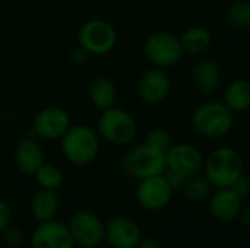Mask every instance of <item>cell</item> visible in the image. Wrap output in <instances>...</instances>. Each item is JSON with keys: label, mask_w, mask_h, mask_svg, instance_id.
Returning <instances> with one entry per match:
<instances>
[{"label": "cell", "mask_w": 250, "mask_h": 248, "mask_svg": "<svg viewBox=\"0 0 250 248\" xmlns=\"http://www.w3.org/2000/svg\"><path fill=\"white\" fill-rule=\"evenodd\" d=\"M208 200L211 216L223 224H230L236 221L243 209V199L231 187L215 189Z\"/></svg>", "instance_id": "5bb4252c"}, {"label": "cell", "mask_w": 250, "mask_h": 248, "mask_svg": "<svg viewBox=\"0 0 250 248\" xmlns=\"http://www.w3.org/2000/svg\"><path fill=\"white\" fill-rule=\"evenodd\" d=\"M35 181L40 189L45 190H57L63 184V172L62 170L50 162H44L41 168L35 172Z\"/></svg>", "instance_id": "603a6c76"}, {"label": "cell", "mask_w": 250, "mask_h": 248, "mask_svg": "<svg viewBox=\"0 0 250 248\" xmlns=\"http://www.w3.org/2000/svg\"><path fill=\"white\" fill-rule=\"evenodd\" d=\"M100 134L86 124H72L60 139L62 153L75 167L92 164L100 153Z\"/></svg>", "instance_id": "3957f363"}, {"label": "cell", "mask_w": 250, "mask_h": 248, "mask_svg": "<svg viewBox=\"0 0 250 248\" xmlns=\"http://www.w3.org/2000/svg\"><path fill=\"white\" fill-rule=\"evenodd\" d=\"M202 172L214 189H226L245 174V162L234 148L218 146L205 156Z\"/></svg>", "instance_id": "7a4b0ae2"}, {"label": "cell", "mask_w": 250, "mask_h": 248, "mask_svg": "<svg viewBox=\"0 0 250 248\" xmlns=\"http://www.w3.org/2000/svg\"><path fill=\"white\" fill-rule=\"evenodd\" d=\"M164 175H166V178H167V181L170 183V186L173 187V190L176 191V190H179V189H183V186H185V183H186V180L188 178H185V177H182L180 174H176V172H173V171H164Z\"/></svg>", "instance_id": "f1b7e54d"}, {"label": "cell", "mask_w": 250, "mask_h": 248, "mask_svg": "<svg viewBox=\"0 0 250 248\" xmlns=\"http://www.w3.org/2000/svg\"><path fill=\"white\" fill-rule=\"evenodd\" d=\"M13 161L16 168L25 175H35V172L45 162V155L42 146L32 137L22 139L13 153Z\"/></svg>", "instance_id": "2e32d148"}, {"label": "cell", "mask_w": 250, "mask_h": 248, "mask_svg": "<svg viewBox=\"0 0 250 248\" xmlns=\"http://www.w3.org/2000/svg\"><path fill=\"white\" fill-rule=\"evenodd\" d=\"M205 156L192 143H173L166 152V170L180 174L185 178L202 172Z\"/></svg>", "instance_id": "30bf717a"}, {"label": "cell", "mask_w": 250, "mask_h": 248, "mask_svg": "<svg viewBox=\"0 0 250 248\" xmlns=\"http://www.w3.org/2000/svg\"><path fill=\"white\" fill-rule=\"evenodd\" d=\"M223 101L234 114L249 111L250 80H248V79H234L233 82H230L224 91Z\"/></svg>", "instance_id": "ffe728a7"}, {"label": "cell", "mask_w": 250, "mask_h": 248, "mask_svg": "<svg viewBox=\"0 0 250 248\" xmlns=\"http://www.w3.org/2000/svg\"><path fill=\"white\" fill-rule=\"evenodd\" d=\"M173 194L174 190L164 174L139 180L135 193L139 206L149 212H158L167 208L173 199Z\"/></svg>", "instance_id": "9c48e42d"}, {"label": "cell", "mask_w": 250, "mask_h": 248, "mask_svg": "<svg viewBox=\"0 0 250 248\" xmlns=\"http://www.w3.org/2000/svg\"><path fill=\"white\" fill-rule=\"evenodd\" d=\"M67 227L78 247L98 248L105 241V224L91 210H78L73 213Z\"/></svg>", "instance_id": "ba28073f"}, {"label": "cell", "mask_w": 250, "mask_h": 248, "mask_svg": "<svg viewBox=\"0 0 250 248\" xmlns=\"http://www.w3.org/2000/svg\"><path fill=\"white\" fill-rule=\"evenodd\" d=\"M136 248H163L161 243L154 237H142Z\"/></svg>", "instance_id": "4dcf8cb0"}, {"label": "cell", "mask_w": 250, "mask_h": 248, "mask_svg": "<svg viewBox=\"0 0 250 248\" xmlns=\"http://www.w3.org/2000/svg\"><path fill=\"white\" fill-rule=\"evenodd\" d=\"M72 126L69 113L60 107H44L32 118V132L44 140H57Z\"/></svg>", "instance_id": "7c38bea8"}, {"label": "cell", "mask_w": 250, "mask_h": 248, "mask_svg": "<svg viewBox=\"0 0 250 248\" xmlns=\"http://www.w3.org/2000/svg\"><path fill=\"white\" fill-rule=\"evenodd\" d=\"M1 235H3L4 244L10 248L21 247L25 241V234L22 232V229L16 225H12V224L1 232Z\"/></svg>", "instance_id": "484cf974"}, {"label": "cell", "mask_w": 250, "mask_h": 248, "mask_svg": "<svg viewBox=\"0 0 250 248\" xmlns=\"http://www.w3.org/2000/svg\"><path fill=\"white\" fill-rule=\"evenodd\" d=\"M249 155H250V146H249Z\"/></svg>", "instance_id": "d6a6232c"}, {"label": "cell", "mask_w": 250, "mask_h": 248, "mask_svg": "<svg viewBox=\"0 0 250 248\" xmlns=\"http://www.w3.org/2000/svg\"><path fill=\"white\" fill-rule=\"evenodd\" d=\"M234 113L224 101H205L199 104L190 117L193 130L205 139H223L234 127Z\"/></svg>", "instance_id": "6da1fadb"}, {"label": "cell", "mask_w": 250, "mask_h": 248, "mask_svg": "<svg viewBox=\"0 0 250 248\" xmlns=\"http://www.w3.org/2000/svg\"><path fill=\"white\" fill-rule=\"evenodd\" d=\"M31 215L37 222H45L56 219L60 210V199L56 190L40 189L31 199Z\"/></svg>", "instance_id": "ac0fdd59"}, {"label": "cell", "mask_w": 250, "mask_h": 248, "mask_svg": "<svg viewBox=\"0 0 250 248\" xmlns=\"http://www.w3.org/2000/svg\"><path fill=\"white\" fill-rule=\"evenodd\" d=\"M229 22L237 29H250V1L237 0L227 10Z\"/></svg>", "instance_id": "cb8c5ba5"}, {"label": "cell", "mask_w": 250, "mask_h": 248, "mask_svg": "<svg viewBox=\"0 0 250 248\" xmlns=\"http://www.w3.org/2000/svg\"><path fill=\"white\" fill-rule=\"evenodd\" d=\"M138 96L146 105H158L164 102L171 92V77L166 69L149 67L138 80Z\"/></svg>", "instance_id": "8fae6325"}, {"label": "cell", "mask_w": 250, "mask_h": 248, "mask_svg": "<svg viewBox=\"0 0 250 248\" xmlns=\"http://www.w3.org/2000/svg\"><path fill=\"white\" fill-rule=\"evenodd\" d=\"M145 56L149 63L160 69H171L185 56L180 37L170 31H155L145 39Z\"/></svg>", "instance_id": "8992f818"}, {"label": "cell", "mask_w": 250, "mask_h": 248, "mask_svg": "<svg viewBox=\"0 0 250 248\" xmlns=\"http://www.w3.org/2000/svg\"><path fill=\"white\" fill-rule=\"evenodd\" d=\"M190 82L199 94H214L221 83V72L218 64L211 58L198 60L190 69Z\"/></svg>", "instance_id": "e0dca14e"}, {"label": "cell", "mask_w": 250, "mask_h": 248, "mask_svg": "<svg viewBox=\"0 0 250 248\" xmlns=\"http://www.w3.org/2000/svg\"><path fill=\"white\" fill-rule=\"evenodd\" d=\"M88 96L95 108L105 111L117 102V86L108 77H97L89 85Z\"/></svg>", "instance_id": "d6986e66"}, {"label": "cell", "mask_w": 250, "mask_h": 248, "mask_svg": "<svg viewBox=\"0 0 250 248\" xmlns=\"http://www.w3.org/2000/svg\"><path fill=\"white\" fill-rule=\"evenodd\" d=\"M98 134L108 145L113 146H127L138 134L136 118L126 110L120 107H111L101 111L98 118Z\"/></svg>", "instance_id": "277c9868"}, {"label": "cell", "mask_w": 250, "mask_h": 248, "mask_svg": "<svg viewBox=\"0 0 250 248\" xmlns=\"http://www.w3.org/2000/svg\"><path fill=\"white\" fill-rule=\"evenodd\" d=\"M12 224V209L10 206L0 199V234Z\"/></svg>", "instance_id": "83f0119b"}, {"label": "cell", "mask_w": 250, "mask_h": 248, "mask_svg": "<svg viewBox=\"0 0 250 248\" xmlns=\"http://www.w3.org/2000/svg\"><path fill=\"white\" fill-rule=\"evenodd\" d=\"M123 171L138 181L146 177L160 175L166 171V152L148 143L129 148L122 158Z\"/></svg>", "instance_id": "5b68a950"}, {"label": "cell", "mask_w": 250, "mask_h": 248, "mask_svg": "<svg viewBox=\"0 0 250 248\" xmlns=\"http://www.w3.org/2000/svg\"><path fill=\"white\" fill-rule=\"evenodd\" d=\"M69 227L56 219L38 222L29 237V248H75Z\"/></svg>", "instance_id": "4fadbf2b"}, {"label": "cell", "mask_w": 250, "mask_h": 248, "mask_svg": "<svg viewBox=\"0 0 250 248\" xmlns=\"http://www.w3.org/2000/svg\"><path fill=\"white\" fill-rule=\"evenodd\" d=\"M180 42H182L185 54L199 56V54H204L207 50H209L212 44V35L207 28L195 25V26L188 28L180 35Z\"/></svg>", "instance_id": "44dd1931"}, {"label": "cell", "mask_w": 250, "mask_h": 248, "mask_svg": "<svg viewBox=\"0 0 250 248\" xmlns=\"http://www.w3.org/2000/svg\"><path fill=\"white\" fill-rule=\"evenodd\" d=\"M88 57H89V54L82 48V47H76L70 54H69V58H70V61L73 63V64H76V66H82V64H85L86 61H88Z\"/></svg>", "instance_id": "f546056e"}, {"label": "cell", "mask_w": 250, "mask_h": 248, "mask_svg": "<svg viewBox=\"0 0 250 248\" xmlns=\"http://www.w3.org/2000/svg\"><path fill=\"white\" fill-rule=\"evenodd\" d=\"M249 178H250V175H249Z\"/></svg>", "instance_id": "836d02e7"}, {"label": "cell", "mask_w": 250, "mask_h": 248, "mask_svg": "<svg viewBox=\"0 0 250 248\" xmlns=\"http://www.w3.org/2000/svg\"><path fill=\"white\" fill-rule=\"evenodd\" d=\"M212 191H214V187L204 174H196L193 177H189L183 186L185 197L193 203H201V202L208 200Z\"/></svg>", "instance_id": "7402d4cb"}, {"label": "cell", "mask_w": 250, "mask_h": 248, "mask_svg": "<svg viewBox=\"0 0 250 248\" xmlns=\"http://www.w3.org/2000/svg\"><path fill=\"white\" fill-rule=\"evenodd\" d=\"M117 44L114 26L104 19H88L78 29V45L89 56H105Z\"/></svg>", "instance_id": "52a82bcc"}, {"label": "cell", "mask_w": 250, "mask_h": 248, "mask_svg": "<svg viewBox=\"0 0 250 248\" xmlns=\"http://www.w3.org/2000/svg\"><path fill=\"white\" fill-rule=\"evenodd\" d=\"M239 218H240L243 227H245L246 229H250V203L249 205H246V206H243V209H242Z\"/></svg>", "instance_id": "1f68e13d"}, {"label": "cell", "mask_w": 250, "mask_h": 248, "mask_svg": "<svg viewBox=\"0 0 250 248\" xmlns=\"http://www.w3.org/2000/svg\"><path fill=\"white\" fill-rule=\"evenodd\" d=\"M141 238L139 225L127 216H114L105 224V241L113 248H136Z\"/></svg>", "instance_id": "9a60e30c"}, {"label": "cell", "mask_w": 250, "mask_h": 248, "mask_svg": "<svg viewBox=\"0 0 250 248\" xmlns=\"http://www.w3.org/2000/svg\"><path fill=\"white\" fill-rule=\"evenodd\" d=\"M231 189L242 197V199H246L250 194V178L249 175H240L231 186Z\"/></svg>", "instance_id": "4316f807"}, {"label": "cell", "mask_w": 250, "mask_h": 248, "mask_svg": "<svg viewBox=\"0 0 250 248\" xmlns=\"http://www.w3.org/2000/svg\"><path fill=\"white\" fill-rule=\"evenodd\" d=\"M145 143L167 152V149L173 145V137L170 134V132L164 127H154L152 130L148 132V134L145 136Z\"/></svg>", "instance_id": "d4e9b609"}]
</instances>
